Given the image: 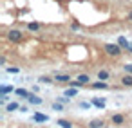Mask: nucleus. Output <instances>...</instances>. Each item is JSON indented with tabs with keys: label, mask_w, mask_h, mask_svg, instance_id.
I'll return each mask as SVG.
<instances>
[{
	"label": "nucleus",
	"mask_w": 132,
	"mask_h": 128,
	"mask_svg": "<svg viewBox=\"0 0 132 128\" xmlns=\"http://www.w3.org/2000/svg\"><path fill=\"white\" fill-rule=\"evenodd\" d=\"M103 49H105V52H107L109 56H119V54H121V49H123V47H121L119 43H107V45H105Z\"/></svg>",
	"instance_id": "obj_1"
},
{
	"label": "nucleus",
	"mask_w": 132,
	"mask_h": 128,
	"mask_svg": "<svg viewBox=\"0 0 132 128\" xmlns=\"http://www.w3.org/2000/svg\"><path fill=\"white\" fill-rule=\"evenodd\" d=\"M7 38H9L11 42H20V40H22V33L16 31V29H13V31L7 33Z\"/></svg>",
	"instance_id": "obj_2"
},
{
	"label": "nucleus",
	"mask_w": 132,
	"mask_h": 128,
	"mask_svg": "<svg viewBox=\"0 0 132 128\" xmlns=\"http://www.w3.org/2000/svg\"><path fill=\"white\" fill-rule=\"evenodd\" d=\"M33 119H35L36 123H45V121L49 119V115H47V114H40V112H36V114L33 115Z\"/></svg>",
	"instance_id": "obj_3"
},
{
	"label": "nucleus",
	"mask_w": 132,
	"mask_h": 128,
	"mask_svg": "<svg viewBox=\"0 0 132 128\" xmlns=\"http://www.w3.org/2000/svg\"><path fill=\"white\" fill-rule=\"evenodd\" d=\"M54 81L67 83V81H71V76H67V74H58V76H54Z\"/></svg>",
	"instance_id": "obj_4"
},
{
	"label": "nucleus",
	"mask_w": 132,
	"mask_h": 128,
	"mask_svg": "<svg viewBox=\"0 0 132 128\" xmlns=\"http://www.w3.org/2000/svg\"><path fill=\"white\" fill-rule=\"evenodd\" d=\"M27 101H29V105H40V103H42V99H40L38 96H33V94L27 96Z\"/></svg>",
	"instance_id": "obj_5"
},
{
	"label": "nucleus",
	"mask_w": 132,
	"mask_h": 128,
	"mask_svg": "<svg viewBox=\"0 0 132 128\" xmlns=\"http://www.w3.org/2000/svg\"><path fill=\"white\" fill-rule=\"evenodd\" d=\"M90 101H92V105H94V106H98V108H105V99H100V97H92Z\"/></svg>",
	"instance_id": "obj_6"
},
{
	"label": "nucleus",
	"mask_w": 132,
	"mask_h": 128,
	"mask_svg": "<svg viewBox=\"0 0 132 128\" xmlns=\"http://www.w3.org/2000/svg\"><path fill=\"white\" fill-rule=\"evenodd\" d=\"M123 121H125V117H123L121 114H114V115H112V124H121Z\"/></svg>",
	"instance_id": "obj_7"
},
{
	"label": "nucleus",
	"mask_w": 132,
	"mask_h": 128,
	"mask_svg": "<svg viewBox=\"0 0 132 128\" xmlns=\"http://www.w3.org/2000/svg\"><path fill=\"white\" fill-rule=\"evenodd\" d=\"M13 90H15V87H11V85H2L0 87V94H9Z\"/></svg>",
	"instance_id": "obj_8"
},
{
	"label": "nucleus",
	"mask_w": 132,
	"mask_h": 128,
	"mask_svg": "<svg viewBox=\"0 0 132 128\" xmlns=\"http://www.w3.org/2000/svg\"><path fill=\"white\" fill-rule=\"evenodd\" d=\"M15 94L20 96V97H26V99H27V96H29V92H27L26 88H15Z\"/></svg>",
	"instance_id": "obj_9"
},
{
	"label": "nucleus",
	"mask_w": 132,
	"mask_h": 128,
	"mask_svg": "<svg viewBox=\"0 0 132 128\" xmlns=\"http://www.w3.org/2000/svg\"><path fill=\"white\" fill-rule=\"evenodd\" d=\"M65 96H67V97H74V96H78V90H76V87H71V88H67V90H65Z\"/></svg>",
	"instance_id": "obj_10"
},
{
	"label": "nucleus",
	"mask_w": 132,
	"mask_h": 128,
	"mask_svg": "<svg viewBox=\"0 0 132 128\" xmlns=\"http://www.w3.org/2000/svg\"><path fill=\"white\" fill-rule=\"evenodd\" d=\"M6 110H7V112L18 110V103H16V101H11V103H7V105H6Z\"/></svg>",
	"instance_id": "obj_11"
},
{
	"label": "nucleus",
	"mask_w": 132,
	"mask_h": 128,
	"mask_svg": "<svg viewBox=\"0 0 132 128\" xmlns=\"http://www.w3.org/2000/svg\"><path fill=\"white\" fill-rule=\"evenodd\" d=\"M89 126H92V128H100V126H101V128H103V126H105V123H103V121H100V119H94V121H90V123H89Z\"/></svg>",
	"instance_id": "obj_12"
},
{
	"label": "nucleus",
	"mask_w": 132,
	"mask_h": 128,
	"mask_svg": "<svg viewBox=\"0 0 132 128\" xmlns=\"http://www.w3.org/2000/svg\"><path fill=\"white\" fill-rule=\"evenodd\" d=\"M109 78H110V74H109L107 70H100V72H98V79H103V81H107Z\"/></svg>",
	"instance_id": "obj_13"
},
{
	"label": "nucleus",
	"mask_w": 132,
	"mask_h": 128,
	"mask_svg": "<svg viewBox=\"0 0 132 128\" xmlns=\"http://www.w3.org/2000/svg\"><path fill=\"white\" fill-rule=\"evenodd\" d=\"M121 83L127 85V87H132V74H130V76H123V78H121Z\"/></svg>",
	"instance_id": "obj_14"
},
{
	"label": "nucleus",
	"mask_w": 132,
	"mask_h": 128,
	"mask_svg": "<svg viewBox=\"0 0 132 128\" xmlns=\"http://www.w3.org/2000/svg\"><path fill=\"white\" fill-rule=\"evenodd\" d=\"M118 43H119V45H121L123 49H127V47L130 45V43L127 42V38H125V36H119V38H118Z\"/></svg>",
	"instance_id": "obj_15"
},
{
	"label": "nucleus",
	"mask_w": 132,
	"mask_h": 128,
	"mask_svg": "<svg viewBox=\"0 0 132 128\" xmlns=\"http://www.w3.org/2000/svg\"><path fill=\"white\" fill-rule=\"evenodd\" d=\"M56 124H58V126H63V128H69V126H72L69 121H63V119H58V121H56Z\"/></svg>",
	"instance_id": "obj_16"
},
{
	"label": "nucleus",
	"mask_w": 132,
	"mask_h": 128,
	"mask_svg": "<svg viewBox=\"0 0 132 128\" xmlns=\"http://www.w3.org/2000/svg\"><path fill=\"white\" fill-rule=\"evenodd\" d=\"M92 87H94V88H107V83H105L103 79H100V81H98V83H94Z\"/></svg>",
	"instance_id": "obj_17"
},
{
	"label": "nucleus",
	"mask_w": 132,
	"mask_h": 128,
	"mask_svg": "<svg viewBox=\"0 0 132 128\" xmlns=\"http://www.w3.org/2000/svg\"><path fill=\"white\" fill-rule=\"evenodd\" d=\"M78 79H80L83 85H87V83H89V76H87V74H80V76H78Z\"/></svg>",
	"instance_id": "obj_18"
},
{
	"label": "nucleus",
	"mask_w": 132,
	"mask_h": 128,
	"mask_svg": "<svg viewBox=\"0 0 132 128\" xmlns=\"http://www.w3.org/2000/svg\"><path fill=\"white\" fill-rule=\"evenodd\" d=\"M27 29H29V31H38V29H40V25H38L36 22H33V24H29V25H27Z\"/></svg>",
	"instance_id": "obj_19"
},
{
	"label": "nucleus",
	"mask_w": 132,
	"mask_h": 128,
	"mask_svg": "<svg viewBox=\"0 0 132 128\" xmlns=\"http://www.w3.org/2000/svg\"><path fill=\"white\" fill-rule=\"evenodd\" d=\"M53 110H56V112H62V110H63V105H60V103H54V105H53Z\"/></svg>",
	"instance_id": "obj_20"
},
{
	"label": "nucleus",
	"mask_w": 132,
	"mask_h": 128,
	"mask_svg": "<svg viewBox=\"0 0 132 128\" xmlns=\"http://www.w3.org/2000/svg\"><path fill=\"white\" fill-rule=\"evenodd\" d=\"M7 72H11V74H18V72H20V69H18V67H9V69H7Z\"/></svg>",
	"instance_id": "obj_21"
},
{
	"label": "nucleus",
	"mask_w": 132,
	"mask_h": 128,
	"mask_svg": "<svg viewBox=\"0 0 132 128\" xmlns=\"http://www.w3.org/2000/svg\"><path fill=\"white\" fill-rule=\"evenodd\" d=\"M92 103V101H90ZM90 103H87V101H81L80 103V108H90Z\"/></svg>",
	"instance_id": "obj_22"
},
{
	"label": "nucleus",
	"mask_w": 132,
	"mask_h": 128,
	"mask_svg": "<svg viewBox=\"0 0 132 128\" xmlns=\"http://www.w3.org/2000/svg\"><path fill=\"white\" fill-rule=\"evenodd\" d=\"M38 81H40V83H51L53 79H51V78H44V76H42V78H40Z\"/></svg>",
	"instance_id": "obj_23"
},
{
	"label": "nucleus",
	"mask_w": 132,
	"mask_h": 128,
	"mask_svg": "<svg viewBox=\"0 0 132 128\" xmlns=\"http://www.w3.org/2000/svg\"><path fill=\"white\" fill-rule=\"evenodd\" d=\"M125 72L132 74V63H127V65H125Z\"/></svg>",
	"instance_id": "obj_24"
},
{
	"label": "nucleus",
	"mask_w": 132,
	"mask_h": 128,
	"mask_svg": "<svg viewBox=\"0 0 132 128\" xmlns=\"http://www.w3.org/2000/svg\"><path fill=\"white\" fill-rule=\"evenodd\" d=\"M127 51H130V52H132V43H130V45L127 47Z\"/></svg>",
	"instance_id": "obj_25"
},
{
	"label": "nucleus",
	"mask_w": 132,
	"mask_h": 128,
	"mask_svg": "<svg viewBox=\"0 0 132 128\" xmlns=\"http://www.w3.org/2000/svg\"><path fill=\"white\" fill-rule=\"evenodd\" d=\"M128 20H130V22H132V11H130V13H128Z\"/></svg>",
	"instance_id": "obj_26"
},
{
	"label": "nucleus",
	"mask_w": 132,
	"mask_h": 128,
	"mask_svg": "<svg viewBox=\"0 0 132 128\" xmlns=\"http://www.w3.org/2000/svg\"><path fill=\"white\" fill-rule=\"evenodd\" d=\"M56 2H60V0H56Z\"/></svg>",
	"instance_id": "obj_27"
}]
</instances>
